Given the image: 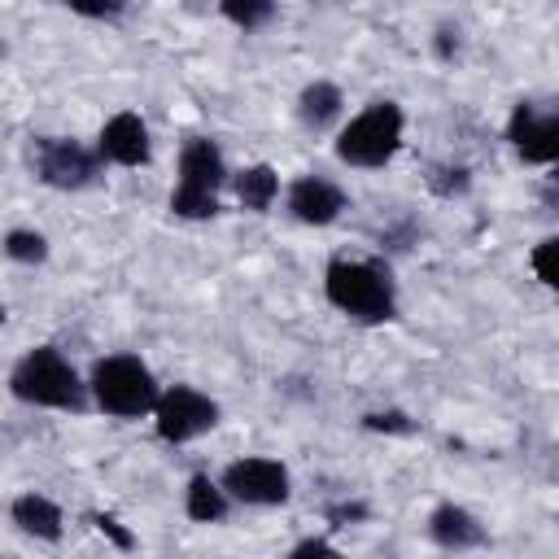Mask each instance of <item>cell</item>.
<instances>
[{"label": "cell", "mask_w": 559, "mask_h": 559, "mask_svg": "<svg viewBox=\"0 0 559 559\" xmlns=\"http://www.w3.org/2000/svg\"><path fill=\"white\" fill-rule=\"evenodd\" d=\"M323 293L328 301L349 314L354 323H384L397 310L393 297V275L384 262H358V258H336L323 271Z\"/></svg>", "instance_id": "cell-1"}, {"label": "cell", "mask_w": 559, "mask_h": 559, "mask_svg": "<svg viewBox=\"0 0 559 559\" xmlns=\"http://www.w3.org/2000/svg\"><path fill=\"white\" fill-rule=\"evenodd\" d=\"M9 389L17 402H31V406H48V411H83L87 406V384L79 380V371L70 367V358L52 345H35L17 358L13 376H9Z\"/></svg>", "instance_id": "cell-2"}, {"label": "cell", "mask_w": 559, "mask_h": 559, "mask_svg": "<svg viewBox=\"0 0 559 559\" xmlns=\"http://www.w3.org/2000/svg\"><path fill=\"white\" fill-rule=\"evenodd\" d=\"M87 393L92 402L114 415V419H140L157 406V380L153 371L135 358V354H109L92 367V380H87Z\"/></svg>", "instance_id": "cell-3"}, {"label": "cell", "mask_w": 559, "mask_h": 559, "mask_svg": "<svg viewBox=\"0 0 559 559\" xmlns=\"http://www.w3.org/2000/svg\"><path fill=\"white\" fill-rule=\"evenodd\" d=\"M402 109L393 100H371L362 114H354L341 135H336V157L345 166H358V170H376L384 166L397 148H402Z\"/></svg>", "instance_id": "cell-4"}, {"label": "cell", "mask_w": 559, "mask_h": 559, "mask_svg": "<svg viewBox=\"0 0 559 559\" xmlns=\"http://www.w3.org/2000/svg\"><path fill=\"white\" fill-rule=\"evenodd\" d=\"M223 179H227V166H223L218 144L205 135L188 140L179 148V183L170 192V214L175 218H214Z\"/></svg>", "instance_id": "cell-5"}, {"label": "cell", "mask_w": 559, "mask_h": 559, "mask_svg": "<svg viewBox=\"0 0 559 559\" xmlns=\"http://www.w3.org/2000/svg\"><path fill=\"white\" fill-rule=\"evenodd\" d=\"M100 162H105L100 153L83 148L79 140H66V135H39L31 144V166L39 175V183L61 188V192H79V188L96 183Z\"/></svg>", "instance_id": "cell-6"}, {"label": "cell", "mask_w": 559, "mask_h": 559, "mask_svg": "<svg viewBox=\"0 0 559 559\" xmlns=\"http://www.w3.org/2000/svg\"><path fill=\"white\" fill-rule=\"evenodd\" d=\"M153 424H157V437L170 441V445H183V441H197L205 437L214 424H218V402L192 384H170L157 406H153Z\"/></svg>", "instance_id": "cell-7"}, {"label": "cell", "mask_w": 559, "mask_h": 559, "mask_svg": "<svg viewBox=\"0 0 559 559\" xmlns=\"http://www.w3.org/2000/svg\"><path fill=\"white\" fill-rule=\"evenodd\" d=\"M223 489L231 493V502H245V507H280V502H288L293 480L280 459L249 454V459H236L223 467Z\"/></svg>", "instance_id": "cell-8"}, {"label": "cell", "mask_w": 559, "mask_h": 559, "mask_svg": "<svg viewBox=\"0 0 559 559\" xmlns=\"http://www.w3.org/2000/svg\"><path fill=\"white\" fill-rule=\"evenodd\" d=\"M507 140H511V148L524 162H533V166H559V114L555 109H537V105L520 100L511 109Z\"/></svg>", "instance_id": "cell-9"}, {"label": "cell", "mask_w": 559, "mask_h": 559, "mask_svg": "<svg viewBox=\"0 0 559 559\" xmlns=\"http://www.w3.org/2000/svg\"><path fill=\"white\" fill-rule=\"evenodd\" d=\"M345 210V192L332 183V179H319V175H301L288 183V214L306 227H328L336 223Z\"/></svg>", "instance_id": "cell-10"}, {"label": "cell", "mask_w": 559, "mask_h": 559, "mask_svg": "<svg viewBox=\"0 0 559 559\" xmlns=\"http://www.w3.org/2000/svg\"><path fill=\"white\" fill-rule=\"evenodd\" d=\"M96 153L105 162H114V166H144L148 162V127H144V118L131 114V109L114 114L96 135Z\"/></svg>", "instance_id": "cell-11"}, {"label": "cell", "mask_w": 559, "mask_h": 559, "mask_svg": "<svg viewBox=\"0 0 559 559\" xmlns=\"http://www.w3.org/2000/svg\"><path fill=\"white\" fill-rule=\"evenodd\" d=\"M428 537L445 550H472V546H485V524L459 507V502H441L432 515H428Z\"/></svg>", "instance_id": "cell-12"}, {"label": "cell", "mask_w": 559, "mask_h": 559, "mask_svg": "<svg viewBox=\"0 0 559 559\" xmlns=\"http://www.w3.org/2000/svg\"><path fill=\"white\" fill-rule=\"evenodd\" d=\"M9 515H13V524H17L22 533H31V537H39V542H57V537H61V507H57L52 498H44V493H22V498H13Z\"/></svg>", "instance_id": "cell-13"}, {"label": "cell", "mask_w": 559, "mask_h": 559, "mask_svg": "<svg viewBox=\"0 0 559 559\" xmlns=\"http://www.w3.org/2000/svg\"><path fill=\"white\" fill-rule=\"evenodd\" d=\"M227 507H231V493L223 489V480H210L205 472H197V476L188 480V489H183V511H188V520H197V524H218V520L227 515Z\"/></svg>", "instance_id": "cell-14"}, {"label": "cell", "mask_w": 559, "mask_h": 559, "mask_svg": "<svg viewBox=\"0 0 559 559\" xmlns=\"http://www.w3.org/2000/svg\"><path fill=\"white\" fill-rule=\"evenodd\" d=\"M341 105H345L341 87L328 83V79H314V83H306L301 96H297V118H301L310 131H323L328 122L341 118Z\"/></svg>", "instance_id": "cell-15"}, {"label": "cell", "mask_w": 559, "mask_h": 559, "mask_svg": "<svg viewBox=\"0 0 559 559\" xmlns=\"http://www.w3.org/2000/svg\"><path fill=\"white\" fill-rule=\"evenodd\" d=\"M231 188H236V201H240L245 210L266 214L271 201L280 197V175H275L266 162H258V166H245V170L231 179Z\"/></svg>", "instance_id": "cell-16"}, {"label": "cell", "mask_w": 559, "mask_h": 559, "mask_svg": "<svg viewBox=\"0 0 559 559\" xmlns=\"http://www.w3.org/2000/svg\"><path fill=\"white\" fill-rule=\"evenodd\" d=\"M218 9L240 31H258V26H266L275 17V0H218Z\"/></svg>", "instance_id": "cell-17"}, {"label": "cell", "mask_w": 559, "mask_h": 559, "mask_svg": "<svg viewBox=\"0 0 559 559\" xmlns=\"http://www.w3.org/2000/svg\"><path fill=\"white\" fill-rule=\"evenodd\" d=\"M528 266H533V275L559 297V236H546V240L528 253Z\"/></svg>", "instance_id": "cell-18"}, {"label": "cell", "mask_w": 559, "mask_h": 559, "mask_svg": "<svg viewBox=\"0 0 559 559\" xmlns=\"http://www.w3.org/2000/svg\"><path fill=\"white\" fill-rule=\"evenodd\" d=\"M4 253H9L13 262H44V258H48V240H44L39 231L13 227V231L4 236Z\"/></svg>", "instance_id": "cell-19"}, {"label": "cell", "mask_w": 559, "mask_h": 559, "mask_svg": "<svg viewBox=\"0 0 559 559\" xmlns=\"http://www.w3.org/2000/svg\"><path fill=\"white\" fill-rule=\"evenodd\" d=\"M66 4H70V13H79V17H96V22L122 17V9H127V0H66Z\"/></svg>", "instance_id": "cell-20"}, {"label": "cell", "mask_w": 559, "mask_h": 559, "mask_svg": "<svg viewBox=\"0 0 559 559\" xmlns=\"http://www.w3.org/2000/svg\"><path fill=\"white\" fill-rule=\"evenodd\" d=\"M362 424L371 432H411V419L402 411H371V415H362Z\"/></svg>", "instance_id": "cell-21"}, {"label": "cell", "mask_w": 559, "mask_h": 559, "mask_svg": "<svg viewBox=\"0 0 559 559\" xmlns=\"http://www.w3.org/2000/svg\"><path fill=\"white\" fill-rule=\"evenodd\" d=\"M92 524H96V528H100V533H105V537H109L118 550H131V546H135V542H131V533H122L114 515H92Z\"/></svg>", "instance_id": "cell-22"}, {"label": "cell", "mask_w": 559, "mask_h": 559, "mask_svg": "<svg viewBox=\"0 0 559 559\" xmlns=\"http://www.w3.org/2000/svg\"><path fill=\"white\" fill-rule=\"evenodd\" d=\"M367 515V507L362 502H341V507H328V520L332 524H354V520H362Z\"/></svg>", "instance_id": "cell-23"}, {"label": "cell", "mask_w": 559, "mask_h": 559, "mask_svg": "<svg viewBox=\"0 0 559 559\" xmlns=\"http://www.w3.org/2000/svg\"><path fill=\"white\" fill-rule=\"evenodd\" d=\"M288 555H293V559H301V555H336V546L323 542V537H306V542H297Z\"/></svg>", "instance_id": "cell-24"}, {"label": "cell", "mask_w": 559, "mask_h": 559, "mask_svg": "<svg viewBox=\"0 0 559 559\" xmlns=\"http://www.w3.org/2000/svg\"><path fill=\"white\" fill-rule=\"evenodd\" d=\"M454 52H459V31H454V26H441V31H437V57L450 61Z\"/></svg>", "instance_id": "cell-25"}, {"label": "cell", "mask_w": 559, "mask_h": 559, "mask_svg": "<svg viewBox=\"0 0 559 559\" xmlns=\"http://www.w3.org/2000/svg\"><path fill=\"white\" fill-rule=\"evenodd\" d=\"M555 197H559V170H555L550 183H546V201H555Z\"/></svg>", "instance_id": "cell-26"}]
</instances>
